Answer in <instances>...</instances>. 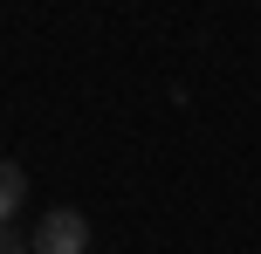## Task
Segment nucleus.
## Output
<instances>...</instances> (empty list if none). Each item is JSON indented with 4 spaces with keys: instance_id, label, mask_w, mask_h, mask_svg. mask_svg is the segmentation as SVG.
I'll return each instance as SVG.
<instances>
[{
    "instance_id": "f257e3e1",
    "label": "nucleus",
    "mask_w": 261,
    "mask_h": 254,
    "mask_svg": "<svg viewBox=\"0 0 261 254\" xmlns=\"http://www.w3.org/2000/svg\"><path fill=\"white\" fill-rule=\"evenodd\" d=\"M35 254H90V220L76 213V206H55V213L35 220Z\"/></svg>"
},
{
    "instance_id": "f03ea898",
    "label": "nucleus",
    "mask_w": 261,
    "mask_h": 254,
    "mask_svg": "<svg viewBox=\"0 0 261 254\" xmlns=\"http://www.w3.org/2000/svg\"><path fill=\"white\" fill-rule=\"evenodd\" d=\"M21 206H28V172L0 158V220H21Z\"/></svg>"
},
{
    "instance_id": "7ed1b4c3",
    "label": "nucleus",
    "mask_w": 261,
    "mask_h": 254,
    "mask_svg": "<svg viewBox=\"0 0 261 254\" xmlns=\"http://www.w3.org/2000/svg\"><path fill=\"white\" fill-rule=\"evenodd\" d=\"M0 254H35V247H21V241H7V247H0Z\"/></svg>"
},
{
    "instance_id": "20e7f679",
    "label": "nucleus",
    "mask_w": 261,
    "mask_h": 254,
    "mask_svg": "<svg viewBox=\"0 0 261 254\" xmlns=\"http://www.w3.org/2000/svg\"><path fill=\"white\" fill-rule=\"evenodd\" d=\"M0 247H7V234H0Z\"/></svg>"
}]
</instances>
